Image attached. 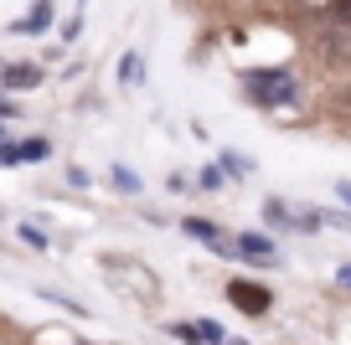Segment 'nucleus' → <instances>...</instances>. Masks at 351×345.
Segmentation results:
<instances>
[{
  "mask_svg": "<svg viewBox=\"0 0 351 345\" xmlns=\"http://www.w3.org/2000/svg\"><path fill=\"white\" fill-rule=\"evenodd\" d=\"M197 335H202V345H222L228 340V330H222L217 320H197Z\"/></svg>",
  "mask_w": 351,
  "mask_h": 345,
  "instance_id": "obj_12",
  "label": "nucleus"
},
{
  "mask_svg": "<svg viewBox=\"0 0 351 345\" xmlns=\"http://www.w3.org/2000/svg\"><path fill=\"white\" fill-rule=\"evenodd\" d=\"M109 181H114V191H119V196H140V191H145V181L130 170V165H114V170H109Z\"/></svg>",
  "mask_w": 351,
  "mask_h": 345,
  "instance_id": "obj_7",
  "label": "nucleus"
},
{
  "mask_svg": "<svg viewBox=\"0 0 351 345\" xmlns=\"http://www.w3.org/2000/svg\"><path fill=\"white\" fill-rule=\"evenodd\" d=\"M42 31H52V0H36L21 21H11V36H42Z\"/></svg>",
  "mask_w": 351,
  "mask_h": 345,
  "instance_id": "obj_6",
  "label": "nucleus"
},
{
  "mask_svg": "<svg viewBox=\"0 0 351 345\" xmlns=\"http://www.w3.org/2000/svg\"><path fill=\"white\" fill-rule=\"evenodd\" d=\"M222 345H248V340H222Z\"/></svg>",
  "mask_w": 351,
  "mask_h": 345,
  "instance_id": "obj_20",
  "label": "nucleus"
},
{
  "mask_svg": "<svg viewBox=\"0 0 351 345\" xmlns=\"http://www.w3.org/2000/svg\"><path fill=\"white\" fill-rule=\"evenodd\" d=\"M140 77H145L140 52H124V62H119V83H140Z\"/></svg>",
  "mask_w": 351,
  "mask_h": 345,
  "instance_id": "obj_11",
  "label": "nucleus"
},
{
  "mask_svg": "<svg viewBox=\"0 0 351 345\" xmlns=\"http://www.w3.org/2000/svg\"><path fill=\"white\" fill-rule=\"evenodd\" d=\"M67 186H77V191L88 186V170H83V165H73V170H67Z\"/></svg>",
  "mask_w": 351,
  "mask_h": 345,
  "instance_id": "obj_16",
  "label": "nucleus"
},
{
  "mask_svg": "<svg viewBox=\"0 0 351 345\" xmlns=\"http://www.w3.org/2000/svg\"><path fill=\"white\" fill-rule=\"evenodd\" d=\"M197 186H202V191H222V186H228V170H222V165H202Z\"/></svg>",
  "mask_w": 351,
  "mask_h": 345,
  "instance_id": "obj_10",
  "label": "nucleus"
},
{
  "mask_svg": "<svg viewBox=\"0 0 351 345\" xmlns=\"http://www.w3.org/2000/svg\"><path fill=\"white\" fill-rule=\"evenodd\" d=\"M217 165L228 170V181H243V175H253V160H248V155H238V150H228Z\"/></svg>",
  "mask_w": 351,
  "mask_h": 345,
  "instance_id": "obj_9",
  "label": "nucleus"
},
{
  "mask_svg": "<svg viewBox=\"0 0 351 345\" xmlns=\"http://www.w3.org/2000/svg\"><path fill=\"white\" fill-rule=\"evenodd\" d=\"M181 232H186L191 242H207V248H217V253H232V242H228V232H222L212 216H181Z\"/></svg>",
  "mask_w": 351,
  "mask_h": 345,
  "instance_id": "obj_4",
  "label": "nucleus"
},
{
  "mask_svg": "<svg viewBox=\"0 0 351 345\" xmlns=\"http://www.w3.org/2000/svg\"><path fill=\"white\" fill-rule=\"evenodd\" d=\"M228 304L238 314H248V320H263V314L274 309V289L258 279H228Z\"/></svg>",
  "mask_w": 351,
  "mask_h": 345,
  "instance_id": "obj_2",
  "label": "nucleus"
},
{
  "mask_svg": "<svg viewBox=\"0 0 351 345\" xmlns=\"http://www.w3.org/2000/svg\"><path fill=\"white\" fill-rule=\"evenodd\" d=\"M330 21L351 26V0H330Z\"/></svg>",
  "mask_w": 351,
  "mask_h": 345,
  "instance_id": "obj_15",
  "label": "nucleus"
},
{
  "mask_svg": "<svg viewBox=\"0 0 351 345\" xmlns=\"http://www.w3.org/2000/svg\"><path fill=\"white\" fill-rule=\"evenodd\" d=\"M21 242H26V248H36V253H42V248H47V232H42V227H21Z\"/></svg>",
  "mask_w": 351,
  "mask_h": 345,
  "instance_id": "obj_14",
  "label": "nucleus"
},
{
  "mask_svg": "<svg viewBox=\"0 0 351 345\" xmlns=\"http://www.w3.org/2000/svg\"><path fill=\"white\" fill-rule=\"evenodd\" d=\"M36 83H42V67L36 62H0V93H26Z\"/></svg>",
  "mask_w": 351,
  "mask_h": 345,
  "instance_id": "obj_5",
  "label": "nucleus"
},
{
  "mask_svg": "<svg viewBox=\"0 0 351 345\" xmlns=\"http://www.w3.org/2000/svg\"><path fill=\"white\" fill-rule=\"evenodd\" d=\"M171 335H176V340H186V345H202V335H197V320H176V324H171Z\"/></svg>",
  "mask_w": 351,
  "mask_h": 345,
  "instance_id": "obj_13",
  "label": "nucleus"
},
{
  "mask_svg": "<svg viewBox=\"0 0 351 345\" xmlns=\"http://www.w3.org/2000/svg\"><path fill=\"white\" fill-rule=\"evenodd\" d=\"M16 114H21V108H16V98L0 93V119H16Z\"/></svg>",
  "mask_w": 351,
  "mask_h": 345,
  "instance_id": "obj_17",
  "label": "nucleus"
},
{
  "mask_svg": "<svg viewBox=\"0 0 351 345\" xmlns=\"http://www.w3.org/2000/svg\"><path fill=\"white\" fill-rule=\"evenodd\" d=\"M243 93H248L253 108H285V103H295V98H300V77L289 73L285 62L248 67V73H243Z\"/></svg>",
  "mask_w": 351,
  "mask_h": 345,
  "instance_id": "obj_1",
  "label": "nucleus"
},
{
  "mask_svg": "<svg viewBox=\"0 0 351 345\" xmlns=\"http://www.w3.org/2000/svg\"><path fill=\"white\" fill-rule=\"evenodd\" d=\"M336 283H341V289H351V263H341V268H336Z\"/></svg>",
  "mask_w": 351,
  "mask_h": 345,
  "instance_id": "obj_18",
  "label": "nucleus"
},
{
  "mask_svg": "<svg viewBox=\"0 0 351 345\" xmlns=\"http://www.w3.org/2000/svg\"><path fill=\"white\" fill-rule=\"evenodd\" d=\"M232 253L248 258V263H258V268H274V258H279V248H274L269 232H238V238H232Z\"/></svg>",
  "mask_w": 351,
  "mask_h": 345,
  "instance_id": "obj_3",
  "label": "nucleus"
},
{
  "mask_svg": "<svg viewBox=\"0 0 351 345\" xmlns=\"http://www.w3.org/2000/svg\"><path fill=\"white\" fill-rule=\"evenodd\" d=\"M21 160H26V165L52 160V140H47V134H32V140H21Z\"/></svg>",
  "mask_w": 351,
  "mask_h": 345,
  "instance_id": "obj_8",
  "label": "nucleus"
},
{
  "mask_svg": "<svg viewBox=\"0 0 351 345\" xmlns=\"http://www.w3.org/2000/svg\"><path fill=\"white\" fill-rule=\"evenodd\" d=\"M336 196L346 201V212H351V181H336Z\"/></svg>",
  "mask_w": 351,
  "mask_h": 345,
  "instance_id": "obj_19",
  "label": "nucleus"
}]
</instances>
